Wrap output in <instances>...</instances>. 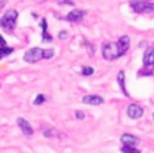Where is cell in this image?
I'll list each match as a JSON object with an SVG mask.
<instances>
[{
	"instance_id": "obj_12",
	"label": "cell",
	"mask_w": 154,
	"mask_h": 153,
	"mask_svg": "<svg viewBox=\"0 0 154 153\" xmlns=\"http://www.w3.org/2000/svg\"><path fill=\"white\" fill-rule=\"evenodd\" d=\"M40 26L42 27V41L44 43H52L53 38H52V36H49V33H48V22L45 18L41 19Z\"/></svg>"
},
{
	"instance_id": "obj_15",
	"label": "cell",
	"mask_w": 154,
	"mask_h": 153,
	"mask_svg": "<svg viewBox=\"0 0 154 153\" xmlns=\"http://www.w3.org/2000/svg\"><path fill=\"white\" fill-rule=\"evenodd\" d=\"M122 153H140V150L135 146H130V145H123V148L120 149Z\"/></svg>"
},
{
	"instance_id": "obj_17",
	"label": "cell",
	"mask_w": 154,
	"mask_h": 153,
	"mask_svg": "<svg viewBox=\"0 0 154 153\" xmlns=\"http://www.w3.org/2000/svg\"><path fill=\"white\" fill-rule=\"evenodd\" d=\"M81 74L83 75V77H90V75L94 74V69L91 66H83L81 70Z\"/></svg>"
},
{
	"instance_id": "obj_18",
	"label": "cell",
	"mask_w": 154,
	"mask_h": 153,
	"mask_svg": "<svg viewBox=\"0 0 154 153\" xmlns=\"http://www.w3.org/2000/svg\"><path fill=\"white\" fill-rule=\"evenodd\" d=\"M45 101H47V97H45V96L44 94H37L35 96V98L33 100V104L34 105H41V104H44Z\"/></svg>"
},
{
	"instance_id": "obj_1",
	"label": "cell",
	"mask_w": 154,
	"mask_h": 153,
	"mask_svg": "<svg viewBox=\"0 0 154 153\" xmlns=\"http://www.w3.org/2000/svg\"><path fill=\"white\" fill-rule=\"evenodd\" d=\"M101 53L105 60H116L122 58L123 52L120 51V46L117 43H105L101 46Z\"/></svg>"
},
{
	"instance_id": "obj_7",
	"label": "cell",
	"mask_w": 154,
	"mask_h": 153,
	"mask_svg": "<svg viewBox=\"0 0 154 153\" xmlns=\"http://www.w3.org/2000/svg\"><path fill=\"white\" fill-rule=\"evenodd\" d=\"M143 113H145V110H143L140 105L138 104H130L127 107V115L130 119H140L143 116Z\"/></svg>"
},
{
	"instance_id": "obj_23",
	"label": "cell",
	"mask_w": 154,
	"mask_h": 153,
	"mask_svg": "<svg viewBox=\"0 0 154 153\" xmlns=\"http://www.w3.org/2000/svg\"><path fill=\"white\" fill-rule=\"evenodd\" d=\"M153 119H154V113H153Z\"/></svg>"
},
{
	"instance_id": "obj_5",
	"label": "cell",
	"mask_w": 154,
	"mask_h": 153,
	"mask_svg": "<svg viewBox=\"0 0 154 153\" xmlns=\"http://www.w3.org/2000/svg\"><path fill=\"white\" fill-rule=\"evenodd\" d=\"M143 66H145V71L142 74H153L154 72V46H149L145 51Z\"/></svg>"
},
{
	"instance_id": "obj_8",
	"label": "cell",
	"mask_w": 154,
	"mask_h": 153,
	"mask_svg": "<svg viewBox=\"0 0 154 153\" xmlns=\"http://www.w3.org/2000/svg\"><path fill=\"white\" fill-rule=\"evenodd\" d=\"M17 123H18V126H19V129L22 130V133H23L26 137H32L33 134H34V130H33L32 124H30V122H27L26 119L18 118L17 119Z\"/></svg>"
},
{
	"instance_id": "obj_3",
	"label": "cell",
	"mask_w": 154,
	"mask_h": 153,
	"mask_svg": "<svg viewBox=\"0 0 154 153\" xmlns=\"http://www.w3.org/2000/svg\"><path fill=\"white\" fill-rule=\"evenodd\" d=\"M45 56H47V49L34 46V48H30L25 52L23 60L27 62V63H37L41 59H45Z\"/></svg>"
},
{
	"instance_id": "obj_6",
	"label": "cell",
	"mask_w": 154,
	"mask_h": 153,
	"mask_svg": "<svg viewBox=\"0 0 154 153\" xmlns=\"http://www.w3.org/2000/svg\"><path fill=\"white\" fill-rule=\"evenodd\" d=\"M86 14L87 12L85 10H72V11H70L64 17V19L68 21V22H72V23H81Z\"/></svg>"
},
{
	"instance_id": "obj_20",
	"label": "cell",
	"mask_w": 154,
	"mask_h": 153,
	"mask_svg": "<svg viewBox=\"0 0 154 153\" xmlns=\"http://www.w3.org/2000/svg\"><path fill=\"white\" fill-rule=\"evenodd\" d=\"M75 118L79 119V120H83V119L86 118V113H85L83 111H76V112H75Z\"/></svg>"
},
{
	"instance_id": "obj_21",
	"label": "cell",
	"mask_w": 154,
	"mask_h": 153,
	"mask_svg": "<svg viewBox=\"0 0 154 153\" xmlns=\"http://www.w3.org/2000/svg\"><path fill=\"white\" fill-rule=\"evenodd\" d=\"M57 37L60 38V40H64V38L68 37V32H67V30H60V32H59V36H57Z\"/></svg>"
},
{
	"instance_id": "obj_4",
	"label": "cell",
	"mask_w": 154,
	"mask_h": 153,
	"mask_svg": "<svg viewBox=\"0 0 154 153\" xmlns=\"http://www.w3.org/2000/svg\"><path fill=\"white\" fill-rule=\"evenodd\" d=\"M130 6L138 14H142V12H154V3H151L150 0H131Z\"/></svg>"
},
{
	"instance_id": "obj_10",
	"label": "cell",
	"mask_w": 154,
	"mask_h": 153,
	"mask_svg": "<svg viewBox=\"0 0 154 153\" xmlns=\"http://www.w3.org/2000/svg\"><path fill=\"white\" fill-rule=\"evenodd\" d=\"M104 98L101 96H97V94H87L82 98V103L87 105H101L104 104Z\"/></svg>"
},
{
	"instance_id": "obj_22",
	"label": "cell",
	"mask_w": 154,
	"mask_h": 153,
	"mask_svg": "<svg viewBox=\"0 0 154 153\" xmlns=\"http://www.w3.org/2000/svg\"><path fill=\"white\" fill-rule=\"evenodd\" d=\"M6 4H7V0H0V10L4 8V7H6Z\"/></svg>"
},
{
	"instance_id": "obj_19",
	"label": "cell",
	"mask_w": 154,
	"mask_h": 153,
	"mask_svg": "<svg viewBox=\"0 0 154 153\" xmlns=\"http://www.w3.org/2000/svg\"><path fill=\"white\" fill-rule=\"evenodd\" d=\"M56 2H57V4H60V6H64V4H67V6H74L72 0H56Z\"/></svg>"
},
{
	"instance_id": "obj_16",
	"label": "cell",
	"mask_w": 154,
	"mask_h": 153,
	"mask_svg": "<svg viewBox=\"0 0 154 153\" xmlns=\"http://www.w3.org/2000/svg\"><path fill=\"white\" fill-rule=\"evenodd\" d=\"M56 131L53 130V129H51V127H44L42 129V135L45 137V138H52V137L56 135Z\"/></svg>"
},
{
	"instance_id": "obj_13",
	"label": "cell",
	"mask_w": 154,
	"mask_h": 153,
	"mask_svg": "<svg viewBox=\"0 0 154 153\" xmlns=\"http://www.w3.org/2000/svg\"><path fill=\"white\" fill-rule=\"evenodd\" d=\"M117 82H119L120 90L123 92V94H124L125 97H128V96H130V93H128L127 88H125V75H124V71H119V74H117Z\"/></svg>"
},
{
	"instance_id": "obj_14",
	"label": "cell",
	"mask_w": 154,
	"mask_h": 153,
	"mask_svg": "<svg viewBox=\"0 0 154 153\" xmlns=\"http://www.w3.org/2000/svg\"><path fill=\"white\" fill-rule=\"evenodd\" d=\"M14 52V48H10L8 45H0V60L4 59L6 56L11 55Z\"/></svg>"
},
{
	"instance_id": "obj_9",
	"label": "cell",
	"mask_w": 154,
	"mask_h": 153,
	"mask_svg": "<svg viewBox=\"0 0 154 153\" xmlns=\"http://www.w3.org/2000/svg\"><path fill=\"white\" fill-rule=\"evenodd\" d=\"M120 142H122L123 145L137 146V145H139L140 139L138 138L137 135H132V134H130V133H124V134H122V137H120Z\"/></svg>"
},
{
	"instance_id": "obj_11",
	"label": "cell",
	"mask_w": 154,
	"mask_h": 153,
	"mask_svg": "<svg viewBox=\"0 0 154 153\" xmlns=\"http://www.w3.org/2000/svg\"><path fill=\"white\" fill-rule=\"evenodd\" d=\"M117 44H119L120 46V51L123 52V55H125V53L128 52V49H130V45H131V38L128 37V36H122V37L119 38V41H117Z\"/></svg>"
},
{
	"instance_id": "obj_2",
	"label": "cell",
	"mask_w": 154,
	"mask_h": 153,
	"mask_svg": "<svg viewBox=\"0 0 154 153\" xmlns=\"http://www.w3.org/2000/svg\"><path fill=\"white\" fill-rule=\"evenodd\" d=\"M18 19V11L17 10H8L7 12H4V15L0 18V27L7 32H12L17 25Z\"/></svg>"
}]
</instances>
